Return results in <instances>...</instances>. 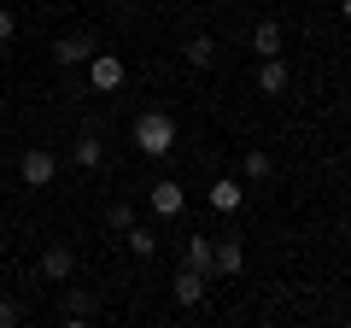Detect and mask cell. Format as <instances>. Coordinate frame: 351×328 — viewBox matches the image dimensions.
Returning <instances> with one entry per match:
<instances>
[{
	"label": "cell",
	"mask_w": 351,
	"mask_h": 328,
	"mask_svg": "<svg viewBox=\"0 0 351 328\" xmlns=\"http://www.w3.org/2000/svg\"><path fill=\"white\" fill-rule=\"evenodd\" d=\"M135 147L147 159H170L176 152V117L170 112H141L135 117Z\"/></svg>",
	"instance_id": "6da1fadb"
},
{
	"label": "cell",
	"mask_w": 351,
	"mask_h": 328,
	"mask_svg": "<svg viewBox=\"0 0 351 328\" xmlns=\"http://www.w3.org/2000/svg\"><path fill=\"white\" fill-rule=\"evenodd\" d=\"M88 82H94V94H117L129 82V65L117 59V53H94V59H88Z\"/></svg>",
	"instance_id": "7a4b0ae2"
},
{
	"label": "cell",
	"mask_w": 351,
	"mask_h": 328,
	"mask_svg": "<svg viewBox=\"0 0 351 328\" xmlns=\"http://www.w3.org/2000/svg\"><path fill=\"white\" fill-rule=\"evenodd\" d=\"M18 176H24V188H47V182L59 176V152L53 147H29L24 159H18Z\"/></svg>",
	"instance_id": "3957f363"
},
{
	"label": "cell",
	"mask_w": 351,
	"mask_h": 328,
	"mask_svg": "<svg viewBox=\"0 0 351 328\" xmlns=\"http://www.w3.org/2000/svg\"><path fill=\"white\" fill-rule=\"evenodd\" d=\"M94 53H100L94 36H59L53 41V65H59V71H76V65H88Z\"/></svg>",
	"instance_id": "277c9868"
},
{
	"label": "cell",
	"mask_w": 351,
	"mask_h": 328,
	"mask_svg": "<svg viewBox=\"0 0 351 328\" xmlns=\"http://www.w3.org/2000/svg\"><path fill=\"white\" fill-rule=\"evenodd\" d=\"M205 281H211V276H205V270H188V264H182V270H176V281H170L176 305H182V311H193V305L205 299Z\"/></svg>",
	"instance_id": "5b68a950"
},
{
	"label": "cell",
	"mask_w": 351,
	"mask_h": 328,
	"mask_svg": "<svg viewBox=\"0 0 351 328\" xmlns=\"http://www.w3.org/2000/svg\"><path fill=\"white\" fill-rule=\"evenodd\" d=\"M41 276H47V281H59V288L76 276V253L64 246V240H53L47 253H41Z\"/></svg>",
	"instance_id": "8992f818"
},
{
	"label": "cell",
	"mask_w": 351,
	"mask_h": 328,
	"mask_svg": "<svg viewBox=\"0 0 351 328\" xmlns=\"http://www.w3.org/2000/svg\"><path fill=\"white\" fill-rule=\"evenodd\" d=\"M240 205H246V182H240V176H217V182H211V211L234 217Z\"/></svg>",
	"instance_id": "52a82bcc"
},
{
	"label": "cell",
	"mask_w": 351,
	"mask_h": 328,
	"mask_svg": "<svg viewBox=\"0 0 351 328\" xmlns=\"http://www.w3.org/2000/svg\"><path fill=\"white\" fill-rule=\"evenodd\" d=\"M182 205H188V194H182V182H152V217H182Z\"/></svg>",
	"instance_id": "ba28073f"
},
{
	"label": "cell",
	"mask_w": 351,
	"mask_h": 328,
	"mask_svg": "<svg viewBox=\"0 0 351 328\" xmlns=\"http://www.w3.org/2000/svg\"><path fill=\"white\" fill-rule=\"evenodd\" d=\"M240 270H246V246L234 235H223L217 240V258H211V276H240Z\"/></svg>",
	"instance_id": "9c48e42d"
},
{
	"label": "cell",
	"mask_w": 351,
	"mask_h": 328,
	"mask_svg": "<svg viewBox=\"0 0 351 328\" xmlns=\"http://www.w3.org/2000/svg\"><path fill=\"white\" fill-rule=\"evenodd\" d=\"M281 47H287V30H281L276 18H263V24L252 30V53H258V59H276Z\"/></svg>",
	"instance_id": "30bf717a"
},
{
	"label": "cell",
	"mask_w": 351,
	"mask_h": 328,
	"mask_svg": "<svg viewBox=\"0 0 351 328\" xmlns=\"http://www.w3.org/2000/svg\"><path fill=\"white\" fill-rule=\"evenodd\" d=\"M258 89H263V94H287V89H293V71H287V59H281V53L258 65Z\"/></svg>",
	"instance_id": "8fae6325"
},
{
	"label": "cell",
	"mask_w": 351,
	"mask_h": 328,
	"mask_svg": "<svg viewBox=\"0 0 351 328\" xmlns=\"http://www.w3.org/2000/svg\"><path fill=\"white\" fill-rule=\"evenodd\" d=\"M94 311H100V299H94V293H82V288H71V293H64V323H71V328L94 323Z\"/></svg>",
	"instance_id": "7c38bea8"
},
{
	"label": "cell",
	"mask_w": 351,
	"mask_h": 328,
	"mask_svg": "<svg viewBox=\"0 0 351 328\" xmlns=\"http://www.w3.org/2000/svg\"><path fill=\"white\" fill-rule=\"evenodd\" d=\"M211 258H217V240H211V235H188V246H182V264L211 276Z\"/></svg>",
	"instance_id": "4fadbf2b"
},
{
	"label": "cell",
	"mask_w": 351,
	"mask_h": 328,
	"mask_svg": "<svg viewBox=\"0 0 351 328\" xmlns=\"http://www.w3.org/2000/svg\"><path fill=\"white\" fill-rule=\"evenodd\" d=\"M71 159L82 164V170H100V164H106V147H100V135H94V129H82V135H76V147H71Z\"/></svg>",
	"instance_id": "5bb4252c"
},
{
	"label": "cell",
	"mask_w": 351,
	"mask_h": 328,
	"mask_svg": "<svg viewBox=\"0 0 351 328\" xmlns=\"http://www.w3.org/2000/svg\"><path fill=\"white\" fill-rule=\"evenodd\" d=\"M123 246H129V258H141V264H147L152 253H158V235H152V229H123Z\"/></svg>",
	"instance_id": "9a60e30c"
},
{
	"label": "cell",
	"mask_w": 351,
	"mask_h": 328,
	"mask_svg": "<svg viewBox=\"0 0 351 328\" xmlns=\"http://www.w3.org/2000/svg\"><path fill=\"white\" fill-rule=\"evenodd\" d=\"M182 59H188L193 71H211V65H217V41L211 36H193L188 47H182Z\"/></svg>",
	"instance_id": "2e32d148"
},
{
	"label": "cell",
	"mask_w": 351,
	"mask_h": 328,
	"mask_svg": "<svg viewBox=\"0 0 351 328\" xmlns=\"http://www.w3.org/2000/svg\"><path fill=\"white\" fill-rule=\"evenodd\" d=\"M269 170H276L269 152H263V147H246V182H269Z\"/></svg>",
	"instance_id": "e0dca14e"
},
{
	"label": "cell",
	"mask_w": 351,
	"mask_h": 328,
	"mask_svg": "<svg viewBox=\"0 0 351 328\" xmlns=\"http://www.w3.org/2000/svg\"><path fill=\"white\" fill-rule=\"evenodd\" d=\"M106 229H112V235L135 229V205H106Z\"/></svg>",
	"instance_id": "ac0fdd59"
},
{
	"label": "cell",
	"mask_w": 351,
	"mask_h": 328,
	"mask_svg": "<svg viewBox=\"0 0 351 328\" xmlns=\"http://www.w3.org/2000/svg\"><path fill=\"white\" fill-rule=\"evenodd\" d=\"M12 36H18V18L6 12V6H0V47H6V41H12Z\"/></svg>",
	"instance_id": "d6986e66"
},
{
	"label": "cell",
	"mask_w": 351,
	"mask_h": 328,
	"mask_svg": "<svg viewBox=\"0 0 351 328\" xmlns=\"http://www.w3.org/2000/svg\"><path fill=\"white\" fill-rule=\"evenodd\" d=\"M18 316H24V311H18V299H0V328H12Z\"/></svg>",
	"instance_id": "ffe728a7"
},
{
	"label": "cell",
	"mask_w": 351,
	"mask_h": 328,
	"mask_svg": "<svg viewBox=\"0 0 351 328\" xmlns=\"http://www.w3.org/2000/svg\"><path fill=\"white\" fill-rule=\"evenodd\" d=\"M339 18H346V24H351V0H339Z\"/></svg>",
	"instance_id": "44dd1931"
},
{
	"label": "cell",
	"mask_w": 351,
	"mask_h": 328,
	"mask_svg": "<svg viewBox=\"0 0 351 328\" xmlns=\"http://www.w3.org/2000/svg\"><path fill=\"white\" fill-rule=\"evenodd\" d=\"M346 246H351V223H346Z\"/></svg>",
	"instance_id": "7402d4cb"
}]
</instances>
